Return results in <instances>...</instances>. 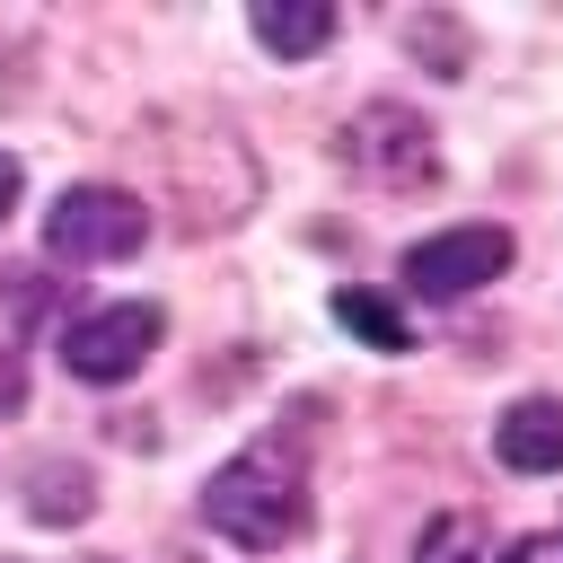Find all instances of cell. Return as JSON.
I'll return each mask as SVG.
<instances>
[{
  "label": "cell",
  "mask_w": 563,
  "mask_h": 563,
  "mask_svg": "<svg viewBox=\"0 0 563 563\" xmlns=\"http://www.w3.org/2000/svg\"><path fill=\"white\" fill-rule=\"evenodd\" d=\"M202 519H211V537H229V545H246V554L290 545L299 519H308V466H299L290 431H273V440H255L246 457H229V466L202 484Z\"/></svg>",
  "instance_id": "1"
},
{
  "label": "cell",
  "mask_w": 563,
  "mask_h": 563,
  "mask_svg": "<svg viewBox=\"0 0 563 563\" xmlns=\"http://www.w3.org/2000/svg\"><path fill=\"white\" fill-rule=\"evenodd\" d=\"M141 238H150V202L123 185H62V202L44 211V246L62 264H114L141 255Z\"/></svg>",
  "instance_id": "2"
},
{
  "label": "cell",
  "mask_w": 563,
  "mask_h": 563,
  "mask_svg": "<svg viewBox=\"0 0 563 563\" xmlns=\"http://www.w3.org/2000/svg\"><path fill=\"white\" fill-rule=\"evenodd\" d=\"M158 334H167V317H158L150 299L88 308V317L62 325V369H70L79 387H123V378H141V361L158 352Z\"/></svg>",
  "instance_id": "3"
},
{
  "label": "cell",
  "mask_w": 563,
  "mask_h": 563,
  "mask_svg": "<svg viewBox=\"0 0 563 563\" xmlns=\"http://www.w3.org/2000/svg\"><path fill=\"white\" fill-rule=\"evenodd\" d=\"M405 290L413 299H466V290H484V282H501L510 273V229L501 220H457V229H431V238H413L405 246Z\"/></svg>",
  "instance_id": "4"
},
{
  "label": "cell",
  "mask_w": 563,
  "mask_h": 563,
  "mask_svg": "<svg viewBox=\"0 0 563 563\" xmlns=\"http://www.w3.org/2000/svg\"><path fill=\"white\" fill-rule=\"evenodd\" d=\"M343 158H352V176H369V185H387V194H405V185H431V176H440L431 123H422L413 106H387V97H369V106L343 123Z\"/></svg>",
  "instance_id": "5"
},
{
  "label": "cell",
  "mask_w": 563,
  "mask_h": 563,
  "mask_svg": "<svg viewBox=\"0 0 563 563\" xmlns=\"http://www.w3.org/2000/svg\"><path fill=\"white\" fill-rule=\"evenodd\" d=\"M493 457H501L510 475H554V466H563V396H519V405H501Z\"/></svg>",
  "instance_id": "6"
},
{
  "label": "cell",
  "mask_w": 563,
  "mask_h": 563,
  "mask_svg": "<svg viewBox=\"0 0 563 563\" xmlns=\"http://www.w3.org/2000/svg\"><path fill=\"white\" fill-rule=\"evenodd\" d=\"M255 35H264V53L308 62V53L334 44V9L325 0H255Z\"/></svg>",
  "instance_id": "7"
},
{
  "label": "cell",
  "mask_w": 563,
  "mask_h": 563,
  "mask_svg": "<svg viewBox=\"0 0 563 563\" xmlns=\"http://www.w3.org/2000/svg\"><path fill=\"white\" fill-rule=\"evenodd\" d=\"M413 563H501V554H493V528H484L475 510H440V519L422 528Z\"/></svg>",
  "instance_id": "8"
},
{
  "label": "cell",
  "mask_w": 563,
  "mask_h": 563,
  "mask_svg": "<svg viewBox=\"0 0 563 563\" xmlns=\"http://www.w3.org/2000/svg\"><path fill=\"white\" fill-rule=\"evenodd\" d=\"M334 317L369 343V352H413V325H405V308L396 299H378V290H343L334 299Z\"/></svg>",
  "instance_id": "9"
},
{
  "label": "cell",
  "mask_w": 563,
  "mask_h": 563,
  "mask_svg": "<svg viewBox=\"0 0 563 563\" xmlns=\"http://www.w3.org/2000/svg\"><path fill=\"white\" fill-rule=\"evenodd\" d=\"M44 484H53V493H44V501H35V510H44V519H79V510H88V493H79V484H88V475H79V466H44Z\"/></svg>",
  "instance_id": "10"
},
{
  "label": "cell",
  "mask_w": 563,
  "mask_h": 563,
  "mask_svg": "<svg viewBox=\"0 0 563 563\" xmlns=\"http://www.w3.org/2000/svg\"><path fill=\"white\" fill-rule=\"evenodd\" d=\"M501 563H563V528H537V537H519Z\"/></svg>",
  "instance_id": "11"
},
{
  "label": "cell",
  "mask_w": 563,
  "mask_h": 563,
  "mask_svg": "<svg viewBox=\"0 0 563 563\" xmlns=\"http://www.w3.org/2000/svg\"><path fill=\"white\" fill-rule=\"evenodd\" d=\"M18 185H26V176H18V158H9V150H0V220H9V211H18Z\"/></svg>",
  "instance_id": "12"
}]
</instances>
